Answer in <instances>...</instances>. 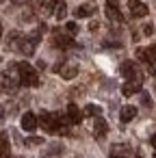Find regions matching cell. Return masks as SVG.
<instances>
[{"label":"cell","instance_id":"1","mask_svg":"<svg viewBox=\"0 0 156 158\" xmlns=\"http://www.w3.org/2000/svg\"><path fill=\"white\" fill-rule=\"evenodd\" d=\"M37 119H39V126L46 130V132H50V134H70V130H67V115H63V113H48V110H41L39 115H37Z\"/></svg>","mask_w":156,"mask_h":158},{"label":"cell","instance_id":"2","mask_svg":"<svg viewBox=\"0 0 156 158\" xmlns=\"http://www.w3.org/2000/svg\"><path fill=\"white\" fill-rule=\"evenodd\" d=\"M44 28H46V26H41V28H39V31H35L33 35L20 37V41H18L15 50H18V52H22L24 56H33V54H35V48H37V44L41 41V33H44Z\"/></svg>","mask_w":156,"mask_h":158},{"label":"cell","instance_id":"3","mask_svg":"<svg viewBox=\"0 0 156 158\" xmlns=\"http://www.w3.org/2000/svg\"><path fill=\"white\" fill-rule=\"evenodd\" d=\"M18 67V76H20V85L24 87H39V74L31 63H15Z\"/></svg>","mask_w":156,"mask_h":158},{"label":"cell","instance_id":"4","mask_svg":"<svg viewBox=\"0 0 156 158\" xmlns=\"http://www.w3.org/2000/svg\"><path fill=\"white\" fill-rule=\"evenodd\" d=\"M0 87H2L5 93H15V91H18V87H20V76H18L15 63L2 74V78H0Z\"/></svg>","mask_w":156,"mask_h":158},{"label":"cell","instance_id":"5","mask_svg":"<svg viewBox=\"0 0 156 158\" xmlns=\"http://www.w3.org/2000/svg\"><path fill=\"white\" fill-rule=\"evenodd\" d=\"M44 9H46L48 15H54L57 20H65V15H67V5H65V0H50Z\"/></svg>","mask_w":156,"mask_h":158},{"label":"cell","instance_id":"6","mask_svg":"<svg viewBox=\"0 0 156 158\" xmlns=\"http://www.w3.org/2000/svg\"><path fill=\"white\" fill-rule=\"evenodd\" d=\"M104 9H106V18L113 24H121L124 22V15L119 11V0H104Z\"/></svg>","mask_w":156,"mask_h":158},{"label":"cell","instance_id":"7","mask_svg":"<svg viewBox=\"0 0 156 158\" xmlns=\"http://www.w3.org/2000/svg\"><path fill=\"white\" fill-rule=\"evenodd\" d=\"M52 46L59 48V50H67V48L74 46V39H72L65 31H59V28H57V31L52 33Z\"/></svg>","mask_w":156,"mask_h":158},{"label":"cell","instance_id":"8","mask_svg":"<svg viewBox=\"0 0 156 158\" xmlns=\"http://www.w3.org/2000/svg\"><path fill=\"white\" fill-rule=\"evenodd\" d=\"M119 72H121L124 78H128V80H139V82H141V72H139V67H137L134 61H124V63L119 65Z\"/></svg>","mask_w":156,"mask_h":158},{"label":"cell","instance_id":"9","mask_svg":"<svg viewBox=\"0 0 156 158\" xmlns=\"http://www.w3.org/2000/svg\"><path fill=\"white\" fill-rule=\"evenodd\" d=\"M137 59H139L141 63H147L150 69H154L152 65L156 63V44H152L150 48H139V50H137Z\"/></svg>","mask_w":156,"mask_h":158},{"label":"cell","instance_id":"10","mask_svg":"<svg viewBox=\"0 0 156 158\" xmlns=\"http://www.w3.org/2000/svg\"><path fill=\"white\" fill-rule=\"evenodd\" d=\"M128 11H130L132 18H145L150 9H147L145 2H141V0H128Z\"/></svg>","mask_w":156,"mask_h":158},{"label":"cell","instance_id":"11","mask_svg":"<svg viewBox=\"0 0 156 158\" xmlns=\"http://www.w3.org/2000/svg\"><path fill=\"white\" fill-rule=\"evenodd\" d=\"M59 74H61V78H65V80H72V78H76L78 76V65L76 63H65V65H57L54 67Z\"/></svg>","mask_w":156,"mask_h":158},{"label":"cell","instance_id":"12","mask_svg":"<svg viewBox=\"0 0 156 158\" xmlns=\"http://www.w3.org/2000/svg\"><path fill=\"white\" fill-rule=\"evenodd\" d=\"M20 126H22V130H26V132H33V130H37V126H39V119H37V115H35V113H24V115H22V121H20Z\"/></svg>","mask_w":156,"mask_h":158},{"label":"cell","instance_id":"13","mask_svg":"<svg viewBox=\"0 0 156 158\" xmlns=\"http://www.w3.org/2000/svg\"><path fill=\"white\" fill-rule=\"evenodd\" d=\"M67 121H70V123H74V126L82 121V110H80L74 102H72V104H67Z\"/></svg>","mask_w":156,"mask_h":158},{"label":"cell","instance_id":"14","mask_svg":"<svg viewBox=\"0 0 156 158\" xmlns=\"http://www.w3.org/2000/svg\"><path fill=\"white\" fill-rule=\"evenodd\" d=\"M93 132H95V139H104V136H106V132H108V123H106V119H102V117H95Z\"/></svg>","mask_w":156,"mask_h":158},{"label":"cell","instance_id":"15","mask_svg":"<svg viewBox=\"0 0 156 158\" xmlns=\"http://www.w3.org/2000/svg\"><path fill=\"white\" fill-rule=\"evenodd\" d=\"M121 93H124L126 98H130V95H134V93H141V82H139V80H128V82L121 87Z\"/></svg>","mask_w":156,"mask_h":158},{"label":"cell","instance_id":"16","mask_svg":"<svg viewBox=\"0 0 156 158\" xmlns=\"http://www.w3.org/2000/svg\"><path fill=\"white\" fill-rule=\"evenodd\" d=\"M0 158H11V143L5 132H0Z\"/></svg>","mask_w":156,"mask_h":158},{"label":"cell","instance_id":"17","mask_svg":"<svg viewBox=\"0 0 156 158\" xmlns=\"http://www.w3.org/2000/svg\"><path fill=\"white\" fill-rule=\"evenodd\" d=\"M95 13V5L93 2H87V5H80L76 11H74V15L76 18H91Z\"/></svg>","mask_w":156,"mask_h":158},{"label":"cell","instance_id":"18","mask_svg":"<svg viewBox=\"0 0 156 158\" xmlns=\"http://www.w3.org/2000/svg\"><path fill=\"white\" fill-rule=\"evenodd\" d=\"M137 117V108L134 106H124L121 110H119V119H121V123H128V121H132Z\"/></svg>","mask_w":156,"mask_h":158},{"label":"cell","instance_id":"19","mask_svg":"<svg viewBox=\"0 0 156 158\" xmlns=\"http://www.w3.org/2000/svg\"><path fill=\"white\" fill-rule=\"evenodd\" d=\"M128 154H130V149L126 145H113V149H111V158H130Z\"/></svg>","mask_w":156,"mask_h":158},{"label":"cell","instance_id":"20","mask_svg":"<svg viewBox=\"0 0 156 158\" xmlns=\"http://www.w3.org/2000/svg\"><path fill=\"white\" fill-rule=\"evenodd\" d=\"M85 115L87 117H102V108L95 106V104H87L85 106Z\"/></svg>","mask_w":156,"mask_h":158},{"label":"cell","instance_id":"21","mask_svg":"<svg viewBox=\"0 0 156 158\" xmlns=\"http://www.w3.org/2000/svg\"><path fill=\"white\" fill-rule=\"evenodd\" d=\"M61 149H63V145H59V143H57V145H50V147L46 149V154H44V156H59V154H61Z\"/></svg>","mask_w":156,"mask_h":158},{"label":"cell","instance_id":"22","mask_svg":"<svg viewBox=\"0 0 156 158\" xmlns=\"http://www.w3.org/2000/svg\"><path fill=\"white\" fill-rule=\"evenodd\" d=\"M65 33H67L70 37H74V35L78 33V24H76V22H67V24H65Z\"/></svg>","mask_w":156,"mask_h":158},{"label":"cell","instance_id":"23","mask_svg":"<svg viewBox=\"0 0 156 158\" xmlns=\"http://www.w3.org/2000/svg\"><path fill=\"white\" fill-rule=\"evenodd\" d=\"M26 145H44V139L41 136H28L26 139Z\"/></svg>","mask_w":156,"mask_h":158},{"label":"cell","instance_id":"24","mask_svg":"<svg viewBox=\"0 0 156 158\" xmlns=\"http://www.w3.org/2000/svg\"><path fill=\"white\" fill-rule=\"evenodd\" d=\"M141 102H143L145 108H152V100H150V95H147L145 91H141Z\"/></svg>","mask_w":156,"mask_h":158},{"label":"cell","instance_id":"25","mask_svg":"<svg viewBox=\"0 0 156 158\" xmlns=\"http://www.w3.org/2000/svg\"><path fill=\"white\" fill-rule=\"evenodd\" d=\"M152 33H154V24H145V26H143V35H147V37H150Z\"/></svg>","mask_w":156,"mask_h":158},{"label":"cell","instance_id":"26","mask_svg":"<svg viewBox=\"0 0 156 158\" xmlns=\"http://www.w3.org/2000/svg\"><path fill=\"white\" fill-rule=\"evenodd\" d=\"M150 143H152V145L156 147V134H152V139H150Z\"/></svg>","mask_w":156,"mask_h":158},{"label":"cell","instance_id":"27","mask_svg":"<svg viewBox=\"0 0 156 158\" xmlns=\"http://www.w3.org/2000/svg\"><path fill=\"white\" fill-rule=\"evenodd\" d=\"M0 39H2V20H0Z\"/></svg>","mask_w":156,"mask_h":158},{"label":"cell","instance_id":"28","mask_svg":"<svg viewBox=\"0 0 156 158\" xmlns=\"http://www.w3.org/2000/svg\"><path fill=\"white\" fill-rule=\"evenodd\" d=\"M13 2H22V0H13Z\"/></svg>","mask_w":156,"mask_h":158},{"label":"cell","instance_id":"29","mask_svg":"<svg viewBox=\"0 0 156 158\" xmlns=\"http://www.w3.org/2000/svg\"><path fill=\"white\" fill-rule=\"evenodd\" d=\"M154 91H156V85H154Z\"/></svg>","mask_w":156,"mask_h":158},{"label":"cell","instance_id":"30","mask_svg":"<svg viewBox=\"0 0 156 158\" xmlns=\"http://www.w3.org/2000/svg\"><path fill=\"white\" fill-rule=\"evenodd\" d=\"M154 158H156V154H154Z\"/></svg>","mask_w":156,"mask_h":158},{"label":"cell","instance_id":"31","mask_svg":"<svg viewBox=\"0 0 156 158\" xmlns=\"http://www.w3.org/2000/svg\"><path fill=\"white\" fill-rule=\"evenodd\" d=\"M0 2H2V0H0Z\"/></svg>","mask_w":156,"mask_h":158}]
</instances>
